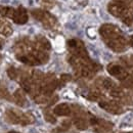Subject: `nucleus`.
<instances>
[{"label":"nucleus","instance_id":"nucleus-1","mask_svg":"<svg viewBox=\"0 0 133 133\" xmlns=\"http://www.w3.org/2000/svg\"><path fill=\"white\" fill-rule=\"evenodd\" d=\"M108 10L113 17L120 18L126 26H133V12L123 4L121 0H111L108 5Z\"/></svg>","mask_w":133,"mask_h":133},{"label":"nucleus","instance_id":"nucleus-2","mask_svg":"<svg viewBox=\"0 0 133 133\" xmlns=\"http://www.w3.org/2000/svg\"><path fill=\"white\" fill-rule=\"evenodd\" d=\"M32 17L37 19L38 22H40L45 28L47 29H52L56 26L57 24V19L54 16H52L49 11L45 10V9H33L31 11Z\"/></svg>","mask_w":133,"mask_h":133},{"label":"nucleus","instance_id":"nucleus-3","mask_svg":"<svg viewBox=\"0 0 133 133\" xmlns=\"http://www.w3.org/2000/svg\"><path fill=\"white\" fill-rule=\"evenodd\" d=\"M99 34L104 43L113 41L115 39L124 36V34L122 33L120 28L113 24H103L99 28Z\"/></svg>","mask_w":133,"mask_h":133},{"label":"nucleus","instance_id":"nucleus-4","mask_svg":"<svg viewBox=\"0 0 133 133\" xmlns=\"http://www.w3.org/2000/svg\"><path fill=\"white\" fill-rule=\"evenodd\" d=\"M66 46H68V49L70 51L71 55H73V56L80 57V58H88L89 57L84 43L79 39L73 38V39L68 40Z\"/></svg>","mask_w":133,"mask_h":133},{"label":"nucleus","instance_id":"nucleus-5","mask_svg":"<svg viewBox=\"0 0 133 133\" xmlns=\"http://www.w3.org/2000/svg\"><path fill=\"white\" fill-rule=\"evenodd\" d=\"M107 70L112 77H115L116 79L120 80V82L129 76L128 70L126 68H124L122 65L117 64V63H111L107 66Z\"/></svg>","mask_w":133,"mask_h":133},{"label":"nucleus","instance_id":"nucleus-6","mask_svg":"<svg viewBox=\"0 0 133 133\" xmlns=\"http://www.w3.org/2000/svg\"><path fill=\"white\" fill-rule=\"evenodd\" d=\"M98 105L110 114L119 115L123 113V108L121 107V104L114 100H100Z\"/></svg>","mask_w":133,"mask_h":133},{"label":"nucleus","instance_id":"nucleus-7","mask_svg":"<svg viewBox=\"0 0 133 133\" xmlns=\"http://www.w3.org/2000/svg\"><path fill=\"white\" fill-rule=\"evenodd\" d=\"M29 19V16H28V11L25 7L23 6H19L16 8V11H15V16L12 21L17 24V25H25Z\"/></svg>","mask_w":133,"mask_h":133},{"label":"nucleus","instance_id":"nucleus-8","mask_svg":"<svg viewBox=\"0 0 133 133\" xmlns=\"http://www.w3.org/2000/svg\"><path fill=\"white\" fill-rule=\"evenodd\" d=\"M24 115L19 110L17 109H9L5 113V119L7 122L11 124H21V119Z\"/></svg>","mask_w":133,"mask_h":133},{"label":"nucleus","instance_id":"nucleus-9","mask_svg":"<svg viewBox=\"0 0 133 133\" xmlns=\"http://www.w3.org/2000/svg\"><path fill=\"white\" fill-rule=\"evenodd\" d=\"M17 61H19L21 63L28 65V66H38L40 65L39 62L37 61V58L35 57L33 52H28V53H24V54H17L16 55Z\"/></svg>","mask_w":133,"mask_h":133},{"label":"nucleus","instance_id":"nucleus-10","mask_svg":"<svg viewBox=\"0 0 133 133\" xmlns=\"http://www.w3.org/2000/svg\"><path fill=\"white\" fill-rule=\"evenodd\" d=\"M35 47L37 49H40V50H44V51H48L51 48V45H50V42L43 36L39 35L35 38Z\"/></svg>","mask_w":133,"mask_h":133},{"label":"nucleus","instance_id":"nucleus-11","mask_svg":"<svg viewBox=\"0 0 133 133\" xmlns=\"http://www.w3.org/2000/svg\"><path fill=\"white\" fill-rule=\"evenodd\" d=\"M71 113H72V107L69 105L66 102L59 103L53 109V114L56 116H69V115H71Z\"/></svg>","mask_w":133,"mask_h":133},{"label":"nucleus","instance_id":"nucleus-12","mask_svg":"<svg viewBox=\"0 0 133 133\" xmlns=\"http://www.w3.org/2000/svg\"><path fill=\"white\" fill-rule=\"evenodd\" d=\"M12 99L19 107H24L27 102V98L25 95V91L23 89H17L12 95Z\"/></svg>","mask_w":133,"mask_h":133},{"label":"nucleus","instance_id":"nucleus-13","mask_svg":"<svg viewBox=\"0 0 133 133\" xmlns=\"http://www.w3.org/2000/svg\"><path fill=\"white\" fill-rule=\"evenodd\" d=\"M0 34L5 36V37H8L12 34L11 25L6 19L1 18V17H0Z\"/></svg>","mask_w":133,"mask_h":133},{"label":"nucleus","instance_id":"nucleus-14","mask_svg":"<svg viewBox=\"0 0 133 133\" xmlns=\"http://www.w3.org/2000/svg\"><path fill=\"white\" fill-rule=\"evenodd\" d=\"M95 130L97 133H104L110 131L112 128H113V124L108 122V121H104V120H99L98 119V122L97 124L95 125Z\"/></svg>","mask_w":133,"mask_h":133},{"label":"nucleus","instance_id":"nucleus-15","mask_svg":"<svg viewBox=\"0 0 133 133\" xmlns=\"http://www.w3.org/2000/svg\"><path fill=\"white\" fill-rule=\"evenodd\" d=\"M74 125L78 130H86L88 128V122L82 116H78L74 119Z\"/></svg>","mask_w":133,"mask_h":133},{"label":"nucleus","instance_id":"nucleus-16","mask_svg":"<svg viewBox=\"0 0 133 133\" xmlns=\"http://www.w3.org/2000/svg\"><path fill=\"white\" fill-rule=\"evenodd\" d=\"M16 8L10 7V6H5V5H0V15L3 17H8V18H14Z\"/></svg>","mask_w":133,"mask_h":133},{"label":"nucleus","instance_id":"nucleus-17","mask_svg":"<svg viewBox=\"0 0 133 133\" xmlns=\"http://www.w3.org/2000/svg\"><path fill=\"white\" fill-rule=\"evenodd\" d=\"M35 122V117L31 113H24V115L21 119V124L22 125H29Z\"/></svg>","mask_w":133,"mask_h":133},{"label":"nucleus","instance_id":"nucleus-18","mask_svg":"<svg viewBox=\"0 0 133 133\" xmlns=\"http://www.w3.org/2000/svg\"><path fill=\"white\" fill-rule=\"evenodd\" d=\"M34 100H35V102L38 103V104H45V103H49L50 96L40 93V94H38L37 96L34 97Z\"/></svg>","mask_w":133,"mask_h":133},{"label":"nucleus","instance_id":"nucleus-19","mask_svg":"<svg viewBox=\"0 0 133 133\" xmlns=\"http://www.w3.org/2000/svg\"><path fill=\"white\" fill-rule=\"evenodd\" d=\"M7 75H8V77H9L11 80H17L21 74H19L18 70L16 69L15 66H10V68L7 69Z\"/></svg>","mask_w":133,"mask_h":133},{"label":"nucleus","instance_id":"nucleus-20","mask_svg":"<svg viewBox=\"0 0 133 133\" xmlns=\"http://www.w3.org/2000/svg\"><path fill=\"white\" fill-rule=\"evenodd\" d=\"M0 98L8 99V100L11 99L10 93H9V91L7 90V88L4 85H0Z\"/></svg>","mask_w":133,"mask_h":133},{"label":"nucleus","instance_id":"nucleus-21","mask_svg":"<svg viewBox=\"0 0 133 133\" xmlns=\"http://www.w3.org/2000/svg\"><path fill=\"white\" fill-rule=\"evenodd\" d=\"M121 84H122V86L125 87V88L132 89L133 88V76L129 75L128 77H126L124 80L121 81Z\"/></svg>","mask_w":133,"mask_h":133},{"label":"nucleus","instance_id":"nucleus-22","mask_svg":"<svg viewBox=\"0 0 133 133\" xmlns=\"http://www.w3.org/2000/svg\"><path fill=\"white\" fill-rule=\"evenodd\" d=\"M71 79H72V77H71V75H69V74H64V75H62L61 78H59V80H58V87L65 86L69 81H71Z\"/></svg>","mask_w":133,"mask_h":133},{"label":"nucleus","instance_id":"nucleus-23","mask_svg":"<svg viewBox=\"0 0 133 133\" xmlns=\"http://www.w3.org/2000/svg\"><path fill=\"white\" fill-rule=\"evenodd\" d=\"M54 4H55V0H41V5L45 10L52 8Z\"/></svg>","mask_w":133,"mask_h":133},{"label":"nucleus","instance_id":"nucleus-24","mask_svg":"<svg viewBox=\"0 0 133 133\" xmlns=\"http://www.w3.org/2000/svg\"><path fill=\"white\" fill-rule=\"evenodd\" d=\"M44 118H45V120L47 121V122H49V123H52V124H54L55 122H56V119L54 118V116L52 115V113L50 112V111H45V113H44Z\"/></svg>","mask_w":133,"mask_h":133},{"label":"nucleus","instance_id":"nucleus-25","mask_svg":"<svg viewBox=\"0 0 133 133\" xmlns=\"http://www.w3.org/2000/svg\"><path fill=\"white\" fill-rule=\"evenodd\" d=\"M123 2V4L133 12V0H121Z\"/></svg>","mask_w":133,"mask_h":133},{"label":"nucleus","instance_id":"nucleus-26","mask_svg":"<svg viewBox=\"0 0 133 133\" xmlns=\"http://www.w3.org/2000/svg\"><path fill=\"white\" fill-rule=\"evenodd\" d=\"M128 43H129V45L133 48V35L132 36H130V38L128 39Z\"/></svg>","mask_w":133,"mask_h":133},{"label":"nucleus","instance_id":"nucleus-27","mask_svg":"<svg viewBox=\"0 0 133 133\" xmlns=\"http://www.w3.org/2000/svg\"><path fill=\"white\" fill-rule=\"evenodd\" d=\"M2 46H3V41H2L1 39H0V49L2 48Z\"/></svg>","mask_w":133,"mask_h":133},{"label":"nucleus","instance_id":"nucleus-28","mask_svg":"<svg viewBox=\"0 0 133 133\" xmlns=\"http://www.w3.org/2000/svg\"><path fill=\"white\" fill-rule=\"evenodd\" d=\"M131 63H132V64H133V55H132V56H131Z\"/></svg>","mask_w":133,"mask_h":133},{"label":"nucleus","instance_id":"nucleus-29","mask_svg":"<svg viewBox=\"0 0 133 133\" xmlns=\"http://www.w3.org/2000/svg\"><path fill=\"white\" fill-rule=\"evenodd\" d=\"M0 58H1V56H0Z\"/></svg>","mask_w":133,"mask_h":133},{"label":"nucleus","instance_id":"nucleus-30","mask_svg":"<svg viewBox=\"0 0 133 133\" xmlns=\"http://www.w3.org/2000/svg\"><path fill=\"white\" fill-rule=\"evenodd\" d=\"M131 133H133V132H131Z\"/></svg>","mask_w":133,"mask_h":133}]
</instances>
